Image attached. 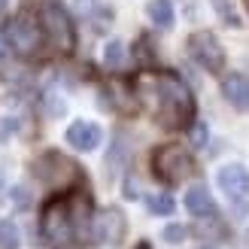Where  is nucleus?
<instances>
[{
    "instance_id": "1",
    "label": "nucleus",
    "mask_w": 249,
    "mask_h": 249,
    "mask_svg": "<svg viewBox=\"0 0 249 249\" xmlns=\"http://www.w3.org/2000/svg\"><path fill=\"white\" fill-rule=\"evenodd\" d=\"M134 97L143 101L146 109L155 116L158 124L170 131L189 128L195 119V97L177 73L170 70H155V73H140L134 79Z\"/></svg>"
},
{
    "instance_id": "2",
    "label": "nucleus",
    "mask_w": 249,
    "mask_h": 249,
    "mask_svg": "<svg viewBox=\"0 0 249 249\" xmlns=\"http://www.w3.org/2000/svg\"><path fill=\"white\" fill-rule=\"evenodd\" d=\"M152 173L167 185H179L195 173V161L182 146L167 143V146H158L152 152Z\"/></svg>"
},
{
    "instance_id": "3",
    "label": "nucleus",
    "mask_w": 249,
    "mask_h": 249,
    "mask_svg": "<svg viewBox=\"0 0 249 249\" xmlns=\"http://www.w3.org/2000/svg\"><path fill=\"white\" fill-rule=\"evenodd\" d=\"M40 231H43V237L52 243L55 249H64L73 237H76V228H73V216H70V201H67V197H52V201L43 207Z\"/></svg>"
},
{
    "instance_id": "4",
    "label": "nucleus",
    "mask_w": 249,
    "mask_h": 249,
    "mask_svg": "<svg viewBox=\"0 0 249 249\" xmlns=\"http://www.w3.org/2000/svg\"><path fill=\"white\" fill-rule=\"evenodd\" d=\"M34 173H36V179L46 182L49 189H67V185H73L79 179V167H76V161H70L67 155H61V152H46L36 158V164H34Z\"/></svg>"
},
{
    "instance_id": "5",
    "label": "nucleus",
    "mask_w": 249,
    "mask_h": 249,
    "mask_svg": "<svg viewBox=\"0 0 249 249\" xmlns=\"http://www.w3.org/2000/svg\"><path fill=\"white\" fill-rule=\"evenodd\" d=\"M40 18H43V31L49 36V43L55 49H61V52H73V46H76V31H73V21L64 12V6L46 3Z\"/></svg>"
},
{
    "instance_id": "6",
    "label": "nucleus",
    "mask_w": 249,
    "mask_h": 249,
    "mask_svg": "<svg viewBox=\"0 0 249 249\" xmlns=\"http://www.w3.org/2000/svg\"><path fill=\"white\" fill-rule=\"evenodd\" d=\"M189 55L195 58L197 67H204L210 73H219L225 67V49H222L219 36L210 31H195L189 36Z\"/></svg>"
},
{
    "instance_id": "7",
    "label": "nucleus",
    "mask_w": 249,
    "mask_h": 249,
    "mask_svg": "<svg viewBox=\"0 0 249 249\" xmlns=\"http://www.w3.org/2000/svg\"><path fill=\"white\" fill-rule=\"evenodd\" d=\"M6 40H9V49L16 55H24L31 58L40 52V43H43V34H40V24H36L31 16H18L6 24Z\"/></svg>"
},
{
    "instance_id": "8",
    "label": "nucleus",
    "mask_w": 249,
    "mask_h": 249,
    "mask_svg": "<svg viewBox=\"0 0 249 249\" xmlns=\"http://www.w3.org/2000/svg\"><path fill=\"white\" fill-rule=\"evenodd\" d=\"M124 231H128V222H124L122 210H107L91 225V243H122Z\"/></svg>"
},
{
    "instance_id": "9",
    "label": "nucleus",
    "mask_w": 249,
    "mask_h": 249,
    "mask_svg": "<svg viewBox=\"0 0 249 249\" xmlns=\"http://www.w3.org/2000/svg\"><path fill=\"white\" fill-rule=\"evenodd\" d=\"M219 189L225 192L234 204L249 197V170L243 164H225L219 170Z\"/></svg>"
},
{
    "instance_id": "10",
    "label": "nucleus",
    "mask_w": 249,
    "mask_h": 249,
    "mask_svg": "<svg viewBox=\"0 0 249 249\" xmlns=\"http://www.w3.org/2000/svg\"><path fill=\"white\" fill-rule=\"evenodd\" d=\"M101 137H104V131L97 128L94 122H73L67 128V143L76 149V152H91V149H97Z\"/></svg>"
},
{
    "instance_id": "11",
    "label": "nucleus",
    "mask_w": 249,
    "mask_h": 249,
    "mask_svg": "<svg viewBox=\"0 0 249 249\" xmlns=\"http://www.w3.org/2000/svg\"><path fill=\"white\" fill-rule=\"evenodd\" d=\"M222 94H225V101L234 109L249 113V76H243V73H228V76L222 79Z\"/></svg>"
},
{
    "instance_id": "12",
    "label": "nucleus",
    "mask_w": 249,
    "mask_h": 249,
    "mask_svg": "<svg viewBox=\"0 0 249 249\" xmlns=\"http://www.w3.org/2000/svg\"><path fill=\"white\" fill-rule=\"evenodd\" d=\"M70 201V216H73V228H76V237H91V197L85 192H76L67 197Z\"/></svg>"
},
{
    "instance_id": "13",
    "label": "nucleus",
    "mask_w": 249,
    "mask_h": 249,
    "mask_svg": "<svg viewBox=\"0 0 249 249\" xmlns=\"http://www.w3.org/2000/svg\"><path fill=\"white\" fill-rule=\"evenodd\" d=\"M185 210H189L192 216H197V219H207V216L216 213L213 197H210V192L204 185H192V189L185 192Z\"/></svg>"
},
{
    "instance_id": "14",
    "label": "nucleus",
    "mask_w": 249,
    "mask_h": 249,
    "mask_svg": "<svg viewBox=\"0 0 249 249\" xmlns=\"http://www.w3.org/2000/svg\"><path fill=\"white\" fill-rule=\"evenodd\" d=\"M210 6L216 9V16L222 24H228V28H243V16L237 9V0H210Z\"/></svg>"
},
{
    "instance_id": "15",
    "label": "nucleus",
    "mask_w": 249,
    "mask_h": 249,
    "mask_svg": "<svg viewBox=\"0 0 249 249\" xmlns=\"http://www.w3.org/2000/svg\"><path fill=\"white\" fill-rule=\"evenodd\" d=\"M146 9H149V18H152L161 31L173 28V6H170V0H152Z\"/></svg>"
},
{
    "instance_id": "16",
    "label": "nucleus",
    "mask_w": 249,
    "mask_h": 249,
    "mask_svg": "<svg viewBox=\"0 0 249 249\" xmlns=\"http://www.w3.org/2000/svg\"><path fill=\"white\" fill-rule=\"evenodd\" d=\"M18 246H21L18 225L9 219H0V249H18Z\"/></svg>"
},
{
    "instance_id": "17",
    "label": "nucleus",
    "mask_w": 249,
    "mask_h": 249,
    "mask_svg": "<svg viewBox=\"0 0 249 249\" xmlns=\"http://www.w3.org/2000/svg\"><path fill=\"white\" fill-rule=\"evenodd\" d=\"M104 64H107L109 70H119V67L124 64V43H122V40H109V43L104 46Z\"/></svg>"
},
{
    "instance_id": "18",
    "label": "nucleus",
    "mask_w": 249,
    "mask_h": 249,
    "mask_svg": "<svg viewBox=\"0 0 249 249\" xmlns=\"http://www.w3.org/2000/svg\"><path fill=\"white\" fill-rule=\"evenodd\" d=\"M124 158H128V143H124V134H119L116 143H113V149H109V155H107V167H109V173L119 170V167L124 164Z\"/></svg>"
},
{
    "instance_id": "19",
    "label": "nucleus",
    "mask_w": 249,
    "mask_h": 249,
    "mask_svg": "<svg viewBox=\"0 0 249 249\" xmlns=\"http://www.w3.org/2000/svg\"><path fill=\"white\" fill-rule=\"evenodd\" d=\"M146 207H149V213H152V216H170L173 213V197L170 195H152L146 201Z\"/></svg>"
},
{
    "instance_id": "20",
    "label": "nucleus",
    "mask_w": 249,
    "mask_h": 249,
    "mask_svg": "<svg viewBox=\"0 0 249 249\" xmlns=\"http://www.w3.org/2000/svg\"><path fill=\"white\" fill-rule=\"evenodd\" d=\"M185 237H189V231H185L182 225H167V228H164V240H167V243H173V246L182 243Z\"/></svg>"
},
{
    "instance_id": "21",
    "label": "nucleus",
    "mask_w": 249,
    "mask_h": 249,
    "mask_svg": "<svg viewBox=\"0 0 249 249\" xmlns=\"http://www.w3.org/2000/svg\"><path fill=\"white\" fill-rule=\"evenodd\" d=\"M192 140H195V146H204V143H207V128H204V124H195Z\"/></svg>"
},
{
    "instance_id": "22",
    "label": "nucleus",
    "mask_w": 249,
    "mask_h": 249,
    "mask_svg": "<svg viewBox=\"0 0 249 249\" xmlns=\"http://www.w3.org/2000/svg\"><path fill=\"white\" fill-rule=\"evenodd\" d=\"M137 195H140V192H137V185H134V182L128 179V182H124V197H128V201H134Z\"/></svg>"
},
{
    "instance_id": "23",
    "label": "nucleus",
    "mask_w": 249,
    "mask_h": 249,
    "mask_svg": "<svg viewBox=\"0 0 249 249\" xmlns=\"http://www.w3.org/2000/svg\"><path fill=\"white\" fill-rule=\"evenodd\" d=\"M9 52V40H6V31H0V58H6Z\"/></svg>"
},
{
    "instance_id": "24",
    "label": "nucleus",
    "mask_w": 249,
    "mask_h": 249,
    "mask_svg": "<svg viewBox=\"0 0 249 249\" xmlns=\"http://www.w3.org/2000/svg\"><path fill=\"white\" fill-rule=\"evenodd\" d=\"M12 201H18V204H28V195H24V189H12Z\"/></svg>"
},
{
    "instance_id": "25",
    "label": "nucleus",
    "mask_w": 249,
    "mask_h": 249,
    "mask_svg": "<svg viewBox=\"0 0 249 249\" xmlns=\"http://www.w3.org/2000/svg\"><path fill=\"white\" fill-rule=\"evenodd\" d=\"M137 249H152V246H149V243H137Z\"/></svg>"
},
{
    "instance_id": "26",
    "label": "nucleus",
    "mask_w": 249,
    "mask_h": 249,
    "mask_svg": "<svg viewBox=\"0 0 249 249\" xmlns=\"http://www.w3.org/2000/svg\"><path fill=\"white\" fill-rule=\"evenodd\" d=\"M6 9V0H0V12H3Z\"/></svg>"
},
{
    "instance_id": "27",
    "label": "nucleus",
    "mask_w": 249,
    "mask_h": 249,
    "mask_svg": "<svg viewBox=\"0 0 249 249\" xmlns=\"http://www.w3.org/2000/svg\"><path fill=\"white\" fill-rule=\"evenodd\" d=\"M0 189H3V173H0Z\"/></svg>"
},
{
    "instance_id": "28",
    "label": "nucleus",
    "mask_w": 249,
    "mask_h": 249,
    "mask_svg": "<svg viewBox=\"0 0 249 249\" xmlns=\"http://www.w3.org/2000/svg\"><path fill=\"white\" fill-rule=\"evenodd\" d=\"M207 249H210V246H207Z\"/></svg>"
}]
</instances>
